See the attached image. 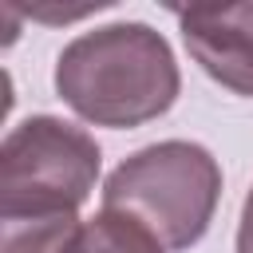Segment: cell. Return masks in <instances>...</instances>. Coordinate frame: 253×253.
<instances>
[{
    "mask_svg": "<svg viewBox=\"0 0 253 253\" xmlns=\"http://www.w3.org/2000/svg\"><path fill=\"white\" fill-rule=\"evenodd\" d=\"M178 16L186 51L221 87L253 99V4L225 8H170Z\"/></svg>",
    "mask_w": 253,
    "mask_h": 253,
    "instance_id": "cell-4",
    "label": "cell"
},
{
    "mask_svg": "<svg viewBox=\"0 0 253 253\" xmlns=\"http://www.w3.org/2000/svg\"><path fill=\"white\" fill-rule=\"evenodd\" d=\"M237 253H253V186L241 206V225H237Z\"/></svg>",
    "mask_w": 253,
    "mask_h": 253,
    "instance_id": "cell-7",
    "label": "cell"
},
{
    "mask_svg": "<svg viewBox=\"0 0 253 253\" xmlns=\"http://www.w3.org/2000/svg\"><path fill=\"white\" fill-rule=\"evenodd\" d=\"M99 178V146L83 126L32 115L0 146V217H71Z\"/></svg>",
    "mask_w": 253,
    "mask_h": 253,
    "instance_id": "cell-3",
    "label": "cell"
},
{
    "mask_svg": "<svg viewBox=\"0 0 253 253\" xmlns=\"http://www.w3.org/2000/svg\"><path fill=\"white\" fill-rule=\"evenodd\" d=\"M170 43L138 20L75 36L55 59V95L95 126H142L178 99Z\"/></svg>",
    "mask_w": 253,
    "mask_h": 253,
    "instance_id": "cell-1",
    "label": "cell"
},
{
    "mask_svg": "<svg viewBox=\"0 0 253 253\" xmlns=\"http://www.w3.org/2000/svg\"><path fill=\"white\" fill-rule=\"evenodd\" d=\"M67 253H166V249L134 217L115 213V210H99L91 221L79 225Z\"/></svg>",
    "mask_w": 253,
    "mask_h": 253,
    "instance_id": "cell-5",
    "label": "cell"
},
{
    "mask_svg": "<svg viewBox=\"0 0 253 253\" xmlns=\"http://www.w3.org/2000/svg\"><path fill=\"white\" fill-rule=\"evenodd\" d=\"M83 221L71 217H32L4 221V253H67Z\"/></svg>",
    "mask_w": 253,
    "mask_h": 253,
    "instance_id": "cell-6",
    "label": "cell"
},
{
    "mask_svg": "<svg viewBox=\"0 0 253 253\" xmlns=\"http://www.w3.org/2000/svg\"><path fill=\"white\" fill-rule=\"evenodd\" d=\"M217 158L198 142L166 138L134 150L111 170L103 186V210L134 217L162 241V249L178 253L206 237L217 210Z\"/></svg>",
    "mask_w": 253,
    "mask_h": 253,
    "instance_id": "cell-2",
    "label": "cell"
}]
</instances>
